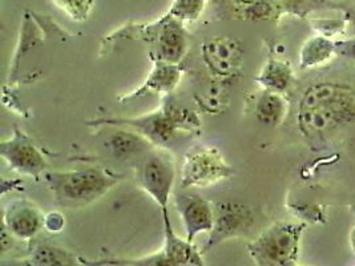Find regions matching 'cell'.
Instances as JSON below:
<instances>
[{
    "label": "cell",
    "mask_w": 355,
    "mask_h": 266,
    "mask_svg": "<svg viewBox=\"0 0 355 266\" xmlns=\"http://www.w3.org/2000/svg\"><path fill=\"white\" fill-rule=\"evenodd\" d=\"M0 156L8 168L17 175L33 177L39 181L49 170L43 152L36 147L33 139L15 127L12 134L0 143Z\"/></svg>",
    "instance_id": "8992f818"
},
{
    "label": "cell",
    "mask_w": 355,
    "mask_h": 266,
    "mask_svg": "<svg viewBox=\"0 0 355 266\" xmlns=\"http://www.w3.org/2000/svg\"><path fill=\"white\" fill-rule=\"evenodd\" d=\"M1 266H33V263L28 260H21V258H10L4 260L1 263Z\"/></svg>",
    "instance_id": "484cf974"
},
{
    "label": "cell",
    "mask_w": 355,
    "mask_h": 266,
    "mask_svg": "<svg viewBox=\"0 0 355 266\" xmlns=\"http://www.w3.org/2000/svg\"><path fill=\"white\" fill-rule=\"evenodd\" d=\"M124 179L108 168L47 170L43 176L56 204L68 209L84 208L105 196Z\"/></svg>",
    "instance_id": "7a4b0ae2"
},
{
    "label": "cell",
    "mask_w": 355,
    "mask_h": 266,
    "mask_svg": "<svg viewBox=\"0 0 355 266\" xmlns=\"http://www.w3.org/2000/svg\"><path fill=\"white\" fill-rule=\"evenodd\" d=\"M234 170L224 154L216 147H197L188 150L181 170L180 185L188 188H209L225 181L233 176Z\"/></svg>",
    "instance_id": "5b68a950"
},
{
    "label": "cell",
    "mask_w": 355,
    "mask_h": 266,
    "mask_svg": "<svg viewBox=\"0 0 355 266\" xmlns=\"http://www.w3.org/2000/svg\"><path fill=\"white\" fill-rule=\"evenodd\" d=\"M73 21H87L95 7V0H51Z\"/></svg>",
    "instance_id": "603a6c76"
},
{
    "label": "cell",
    "mask_w": 355,
    "mask_h": 266,
    "mask_svg": "<svg viewBox=\"0 0 355 266\" xmlns=\"http://www.w3.org/2000/svg\"><path fill=\"white\" fill-rule=\"evenodd\" d=\"M148 30L150 42L155 44L150 57L178 66L188 51V36L184 23L166 14Z\"/></svg>",
    "instance_id": "52a82bcc"
},
{
    "label": "cell",
    "mask_w": 355,
    "mask_h": 266,
    "mask_svg": "<svg viewBox=\"0 0 355 266\" xmlns=\"http://www.w3.org/2000/svg\"><path fill=\"white\" fill-rule=\"evenodd\" d=\"M297 123L305 136L317 137L331 132L336 128L355 123V114L331 108H315L298 111Z\"/></svg>",
    "instance_id": "5bb4252c"
},
{
    "label": "cell",
    "mask_w": 355,
    "mask_h": 266,
    "mask_svg": "<svg viewBox=\"0 0 355 266\" xmlns=\"http://www.w3.org/2000/svg\"><path fill=\"white\" fill-rule=\"evenodd\" d=\"M306 224L275 222L248 244L256 266H291L297 264L300 242Z\"/></svg>",
    "instance_id": "3957f363"
},
{
    "label": "cell",
    "mask_w": 355,
    "mask_h": 266,
    "mask_svg": "<svg viewBox=\"0 0 355 266\" xmlns=\"http://www.w3.org/2000/svg\"><path fill=\"white\" fill-rule=\"evenodd\" d=\"M175 205L185 228V238L193 242L201 233H210L214 225L213 202L200 196L176 195Z\"/></svg>",
    "instance_id": "7c38bea8"
},
{
    "label": "cell",
    "mask_w": 355,
    "mask_h": 266,
    "mask_svg": "<svg viewBox=\"0 0 355 266\" xmlns=\"http://www.w3.org/2000/svg\"><path fill=\"white\" fill-rule=\"evenodd\" d=\"M289 112V103L282 94L261 89L254 100V116L261 124L281 125Z\"/></svg>",
    "instance_id": "e0dca14e"
},
{
    "label": "cell",
    "mask_w": 355,
    "mask_h": 266,
    "mask_svg": "<svg viewBox=\"0 0 355 266\" xmlns=\"http://www.w3.org/2000/svg\"><path fill=\"white\" fill-rule=\"evenodd\" d=\"M164 221V247L169 261L176 266H204L202 253L197 249L193 242L180 237L175 232L172 221L169 218V211L162 212Z\"/></svg>",
    "instance_id": "9a60e30c"
},
{
    "label": "cell",
    "mask_w": 355,
    "mask_h": 266,
    "mask_svg": "<svg viewBox=\"0 0 355 266\" xmlns=\"http://www.w3.org/2000/svg\"><path fill=\"white\" fill-rule=\"evenodd\" d=\"M91 127H119L128 128L146 137L155 147L165 148L178 132H198L200 118L185 107H181L172 100H162V105L144 115L133 117H98L87 121Z\"/></svg>",
    "instance_id": "6da1fadb"
},
{
    "label": "cell",
    "mask_w": 355,
    "mask_h": 266,
    "mask_svg": "<svg viewBox=\"0 0 355 266\" xmlns=\"http://www.w3.org/2000/svg\"><path fill=\"white\" fill-rule=\"evenodd\" d=\"M256 82L262 89L284 95L294 82V72L288 62L281 59H268L256 76Z\"/></svg>",
    "instance_id": "ac0fdd59"
},
{
    "label": "cell",
    "mask_w": 355,
    "mask_h": 266,
    "mask_svg": "<svg viewBox=\"0 0 355 266\" xmlns=\"http://www.w3.org/2000/svg\"><path fill=\"white\" fill-rule=\"evenodd\" d=\"M33 266H80L79 257L49 242H39L30 251Z\"/></svg>",
    "instance_id": "ffe728a7"
},
{
    "label": "cell",
    "mask_w": 355,
    "mask_h": 266,
    "mask_svg": "<svg viewBox=\"0 0 355 266\" xmlns=\"http://www.w3.org/2000/svg\"><path fill=\"white\" fill-rule=\"evenodd\" d=\"M336 50L339 56H343L349 60L355 62V37L336 42Z\"/></svg>",
    "instance_id": "d4e9b609"
},
{
    "label": "cell",
    "mask_w": 355,
    "mask_h": 266,
    "mask_svg": "<svg viewBox=\"0 0 355 266\" xmlns=\"http://www.w3.org/2000/svg\"><path fill=\"white\" fill-rule=\"evenodd\" d=\"M331 108L355 114V88L337 83H321L307 88L298 111Z\"/></svg>",
    "instance_id": "8fae6325"
},
{
    "label": "cell",
    "mask_w": 355,
    "mask_h": 266,
    "mask_svg": "<svg viewBox=\"0 0 355 266\" xmlns=\"http://www.w3.org/2000/svg\"><path fill=\"white\" fill-rule=\"evenodd\" d=\"M350 247L355 253V225L352 228V232H350Z\"/></svg>",
    "instance_id": "4316f807"
},
{
    "label": "cell",
    "mask_w": 355,
    "mask_h": 266,
    "mask_svg": "<svg viewBox=\"0 0 355 266\" xmlns=\"http://www.w3.org/2000/svg\"><path fill=\"white\" fill-rule=\"evenodd\" d=\"M83 266H176L166 257L165 251L160 249L143 257H104L98 260H88L79 257Z\"/></svg>",
    "instance_id": "44dd1931"
},
{
    "label": "cell",
    "mask_w": 355,
    "mask_h": 266,
    "mask_svg": "<svg viewBox=\"0 0 355 266\" xmlns=\"http://www.w3.org/2000/svg\"><path fill=\"white\" fill-rule=\"evenodd\" d=\"M291 266H302V265H298V264H294V265H291Z\"/></svg>",
    "instance_id": "f1b7e54d"
},
{
    "label": "cell",
    "mask_w": 355,
    "mask_h": 266,
    "mask_svg": "<svg viewBox=\"0 0 355 266\" xmlns=\"http://www.w3.org/2000/svg\"><path fill=\"white\" fill-rule=\"evenodd\" d=\"M337 56L336 42L327 36L318 35L307 39L300 51V68L310 69L329 63Z\"/></svg>",
    "instance_id": "d6986e66"
},
{
    "label": "cell",
    "mask_w": 355,
    "mask_h": 266,
    "mask_svg": "<svg viewBox=\"0 0 355 266\" xmlns=\"http://www.w3.org/2000/svg\"><path fill=\"white\" fill-rule=\"evenodd\" d=\"M152 62L153 66L146 80L130 94L120 96V103H128L130 100L140 99L146 95H157L165 98L178 88L182 78V71L180 66L164 63L153 57Z\"/></svg>",
    "instance_id": "4fadbf2b"
},
{
    "label": "cell",
    "mask_w": 355,
    "mask_h": 266,
    "mask_svg": "<svg viewBox=\"0 0 355 266\" xmlns=\"http://www.w3.org/2000/svg\"><path fill=\"white\" fill-rule=\"evenodd\" d=\"M137 185L153 200L162 212L168 211L176 181V164L172 153L155 147L135 163Z\"/></svg>",
    "instance_id": "277c9868"
},
{
    "label": "cell",
    "mask_w": 355,
    "mask_h": 266,
    "mask_svg": "<svg viewBox=\"0 0 355 266\" xmlns=\"http://www.w3.org/2000/svg\"><path fill=\"white\" fill-rule=\"evenodd\" d=\"M44 217L33 201L12 200L3 209V227L15 240L30 242L44 229Z\"/></svg>",
    "instance_id": "30bf717a"
},
{
    "label": "cell",
    "mask_w": 355,
    "mask_h": 266,
    "mask_svg": "<svg viewBox=\"0 0 355 266\" xmlns=\"http://www.w3.org/2000/svg\"><path fill=\"white\" fill-rule=\"evenodd\" d=\"M331 1H346V0H331Z\"/></svg>",
    "instance_id": "83f0119b"
},
{
    "label": "cell",
    "mask_w": 355,
    "mask_h": 266,
    "mask_svg": "<svg viewBox=\"0 0 355 266\" xmlns=\"http://www.w3.org/2000/svg\"><path fill=\"white\" fill-rule=\"evenodd\" d=\"M207 6V0H173L168 15L180 21H196L198 20Z\"/></svg>",
    "instance_id": "7402d4cb"
},
{
    "label": "cell",
    "mask_w": 355,
    "mask_h": 266,
    "mask_svg": "<svg viewBox=\"0 0 355 266\" xmlns=\"http://www.w3.org/2000/svg\"><path fill=\"white\" fill-rule=\"evenodd\" d=\"M105 148L117 160H135L137 161L155 145L146 137L128 128H119L105 141Z\"/></svg>",
    "instance_id": "2e32d148"
},
{
    "label": "cell",
    "mask_w": 355,
    "mask_h": 266,
    "mask_svg": "<svg viewBox=\"0 0 355 266\" xmlns=\"http://www.w3.org/2000/svg\"><path fill=\"white\" fill-rule=\"evenodd\" d=\"M65 227V217L60 212H51L44 217V229L49 233H60Z\"/></svg>",
    "instance_id": "cb8c5ba5"
},
{
    "label": "cell",
    "mask_w": 355,
    "mask_h": 266,
    "mask_svg": "<svg viewBox=\"0 0 355 266\" xmlns=\"http://www.w3.org/2000/svg\"><path fill=\"white\" fill-rule=\"evenodd\" d=\"M201 57L214 78L227 80L241 71L243 50L234 39L211 37L201 44Z\"/></svg>",
    "instance_id": "ba28073f"
},
{
    "label": "cell",
    "mask_w": 355,
    "mask_h": 266,
    "mask_svg": "<svg viewBox=\"0 0 355 266\" xmlns=\"http://www.w3.org/2000/svg\"><path fill=\"white\" fill-rule=\"evenodd\" d=\"M213 209L214 225L202 251H208L230 237L246 234L254 225V215L252 209L241 204L218 202L213 204Z\"/></svg>",
    "instance_id": "9c48e42d"
}]
</instances>
